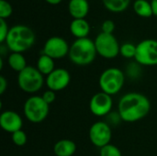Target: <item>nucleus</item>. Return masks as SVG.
I'll list each match as a JSON object with an SVG mask.
<instances>
[{
    "label": "nucleus",
    "instance_id": "nucleus-15",
    "mask_svg": "<svg viewBox=\"0 0 157 156\" xmlns=\"http://www.w3.org/2000/svg\"><path fill=\"white\" fill-rule=\"evenodd\" d=\"M70 32L76 39L87 38L90 32V25L85 18L73 19L70 23Z\"/></svg>",
    "mask_w": 157,
    "mask_h": 156
},
{
    "label": "nucleus",
    "instance_id": "nucleus-28",
    "mask_svg": "<svg viewBox=\"0 0 157 156\" xmlns=\"http://www.w3.org/2000/svg\"><path fill=\"white\" fill-rule=\"evenodd\" d=\"M7 87V81L4 76H0V94L3 95Z\"/></svg>",
    "mask_w": 157,
    "mask_h": 156
},
{
    "label": "nucleus",
    "instance_id": "nucleus-4",
    "mask_svg": "<svg viewBox=\"0 0 157 156\" xmlns=\"http://www.w3.org/2000/svg\"><path fill=\"white\" fill-rule=\"evenodd\" d=\"M124 81V73L119 68L110 67L102 72L99 76L98 85L102 92L113 96L122 89Z\"/></svg>",
    "mask_w": 157,
    "mask_h": 156
},
{
    "label": "nucleus",
    "instance_id": "nucleus-25",
    "mask_svg": "<svg viewBox=\"0 0 157 156\" xmlns=\"http://www.w3.org/2000/svg\"><path fill=\"white\" fill-rule=\"evenodd\" d=\"M9 28L6 19L0 18V42L4 43L6 40L7 34L9 32Z\"/></svg>",
    "mask_w": 157,
    "mask_h": 156
},
{
    "label": "nucleus",
    "instance_id": "nucleus-1",
    "mask_svg": "<svg viewBox=\"0 0 157 156\" xmlns=\"http://www.w3.org/2000/svg\"><path fill=\"white\" fill-rule=\"evenodd\" d=\"M151 110L149 98L136 92L124 95L119 102L118 111L120 119L125 122H136L145 118Z\"/></svg>",
    "mask_w": 157,
    "mask_h": 156
},
{
    "label": "nucleus",
    "instance_id": "nucleus-2",
    "mask_svg": "<svg viewBox=\"0 0 157 156\" xmlns=\"http://www.w3.org/2000/svg\"><path fill=\"white\" fill-rule=\"evenodd\" d=\"M35 42L33 30L25 25H16L10 28L5 41L7 49L12 52H24L29 50Z\"/></svg>",
    "mask_w": 157,
    "mask_h": 156
},
{
    "label": "nucleus",
    "instance_id": "nucleus-8",
    "mask_svg": "<svg viewBox=\"0 0 157 156\" xmlns=\"http://www.w3.org/2000/svg\"><path fill=\"white\" fill-rule=\"evenodd\" d=\"M135 61L144 66L157 65V40L147 39L136 45Z\"/></svg>",
    "mask_w": 157,
    "mask_h": 156
},
{
    "label": "nucleus",
    "instance_id": "nucleus-22",
    "mask_svg": "<svg viewBox=\"0 0 157 156\" xmlns=\"http://www.w3.org/2000/svg\"><path fill=\"white\" fill-rule=\"evenodd\" d=\"M99 156H122V154H121V150L117 146L109 143L100 148Z\"/></svg>",
    "mask_w": 157,
    "mask_h": 156
},
{
    "label": "nucleus",
    "instance_id": "nucleus-7",
    "mask_svg": "<svg viewBox=\"0 0 157 156\" xmlns=\"http://www.w3.org/2000/svg\"><path fill=\"white\" fill-rule=\"evenodd\" d=\"M95 41L97 52L105 59H114L120 54L121 45L113 34L100 32Z\"/></svg>",
    "mask_w": 157,
    "mask_h": 156
},
{
    "label": "nucleus",
    "instance_id": "nucleus-29",
    "mask_svg": "<svg viewBox=\"0 0 157 156\" xmlns=\"http://www.w3.org/2000/svg\"><path fill=\"white\" fill-rule=\"evenodd\" d=\"M152 8H153V14L154 16L157 17V0H152L151 1Z\"/></svg>",
    "mask_w": 157,
    "mask_h": 156
},
{
    "label": "nucleus",
    "instance_id": "nucleus-10",
    "mask_svg": "<svg viewBox=\"0 0 157 156\" xmlns=\"http://www.w3.org/2000/svg\"><path fill=\"white\" fill-rule=\"evenodd\" d=\"M70 46L68 42L62 37L53 36L49 38L42 50V53L50 56L53 60L62 59L69 54Z\"/></svg>",
    "mask_w": 157,
    "mask_h": 156
},
{
    "label": "nucleus",
    "instance_id": "nucleus-14",
    "mask_svg": "<svg viewBox=\"0 0 157 156\" xmlns=\"http://www.w3.org/2000/svg\"><path fill=\"white\" fill-rule=\"evenodd\" d=\"M68 11L74 19L85 18L89 12V3L87 0H70Z\"/></svg>",
    "mask_w": 157,
    "mask_h": 156
},
{
    "label": "nucleus",
    "instance_id": "nucleus-20",
    "mask_svg": "<svg viewBox=\"0 0 157 156\" xmlns=\"http://www.w3.org/2000/svg\"><path fill=\"white\" fill-rule=\"evenodd\" d=\"M102 2L104 6L113 13L123 12L131 4V0H102Z\"/></svg>",
    "mask_w": 157,
    "mask_h": 156
},
{
    "label": "nucleus",
    "instance_id": "nucleus-21",
    "mask_svg": "<svg viewBox=\"0 0 157 156\" xmlns=\"http://www.w3.org/2000/svg\"><path fill=\"white\" fill-rule=\"evenodd\" d=\"M120 54L127 59H132L135 58L136 55V45L131 43V42H126L123 43L121 46L120 49Z\"/></svg>",
    "mask_w": 157,
    "mask_h": 156
},
{
    "label": "nucleus",
    "instance_id": "nucleus-23",
    "mask_svg": "<svg viewBox=\"0 0 157 156\" xmlns=\"http://www.w3.org/2000/svg\"><path fill=\"white\" fill-rule=\"evenodd\" d=\"M11 140L13 143L17 146H24L28 141L27 134L24 131L20 130L11 134Z\"/></svg>",
    "mask_w": 157,
    "mask_h": 156
},
{
    "label": "nucleus",
    "instance_id": "nucleus-6",
    "mask_svg": "<svg viewBox=\"0 0 157 156\" xmlns=\"http://www.w3.org/2000/svg\"><path fill=\"white\" fill-rule=\"evenodd\" d=\"M50 105L47 104L41 96L29 97L24 104V115L32 123H40L49 115Z\"/></svg>",
    "mask_w": 157,
    "mask_h": 156
},
{
    "label": "nucleus",
    "instance_id": "nucleus-19",
    "mask_svg": "<svg viewBox=\"0 0 157 156\" xmlns=\"http://www.w3.org/2000/svg\"><path fill=\"white\" fill-rule=\"evenodd\" d=\"M133 10L142 17H150L154 16L151 2L147 0H136L133 3Z\"/></svg>",
    "mask_w": 157,
    "mask_h": 156
},
{
    "label": "nucleus",
    "instance_id": "nucleus-11",
    "mask_svg": "<svg viewBox=\"0 0 157 156\" xmlns=\"http://www.w3.org/2000/svg\"><path fill=\"white\" fill-rule=\"evenodd\" d=\"M113 107V100L111 96L104 93L98 92L95 94L89 102V109L91 113L97 117H103L108 115Z\"/></svg>",
    "mask_w": 157,
    "mask_h": 156
},
{
    "label": "nucleus",
    "instance_id": "nucleus-30",
    "mask_svg": "<svg viewBox=\"0 0 157 156\" xmlns=\"http://www.w3.org/2000/svg\"><path fill=\"white\" fill-rule=\"evenodd\" d=\"M48 4H50V5H53V6H55V5H58V4H60L63 0H45Z\"/></svg>",
    "mask_w": 157,
    "mask_h": 156
},
{
    "label": "nucleus",
    "instance_id": "nucleus-16",
    "mask_svg": "<svg viewBox=\"0 0 157 156\" xmlns=\"http://www.w3.org/2000/svg\"><path fill=\"white\" fill-rule=\"evenodd\" d=\"M53 152L56 156H73L76 152V144L68 139L60 140L54 144Z\"/></svg>",
    "mask_w": 157,
    "mask_h": 156
},
{
    "label": "nucleus",
    "instance_id": "nucleus-5",
    "mask_svg": "<svg viewBox=\"0 0 157 156\" xmlns=\"http://www.w3.org/2000/svg\"><path fill=\"white\" fill-rule=\"evenodd\" d=\"M44 84V75L31 65H28L17 74V85L19 88L29 94H34L40 91Z\"/></svg>",
    "mask_w": 157,
    "mask_h": 156
},
{
    "label": "nucleus",
    "instance_id": "nucleus-3",
    "mask_svg": "<svg viewBox=\"0 0 157 156\" xmlns=\"http://www.w3.org/2000/svg\"><path fill=\"white\" fill-rule=\"evenodd\" d=\"M95 41L89 38L76 39L70 46L69 58L76 65L85 66L92 63L97 57Z\"/></svg>",
    "mask_w": 157,
    "mask_h": 156
},
{
    "label": "nucleus",
    "instance_id": "nucleus-9",
    "mask_svg": "<svg viewBox=\"0 0 157 156\" xmlns=\"http://www.w3.org/2000/svg\"><path fill=\"white\" fill-rule=\"evenodd\" d=\"M88 135L91 143L98 148L109 144L112 138L110 126L104 121H97L93 123L89 129Z\"/></svg>",
    "mask_w": 157,
    "mask_h": 156
},
{
    "label": "nucleus",
    "instance_id": "nucleus-27",
    "mask_svg": "<svg viewBox=\"0 0 157 156\" xmlns=\"http://www.w3.org/2000/svg\"><path fill=\"white\" fill-rule=\"evenodd\" d=\"M41 97H42V98L44 99V101H45L47 104H49V105L52 104V103L54 102V100H55V97H56L55 92L52 91V90H50V89L46 90V91L42 94Z\"/></svg>",
    "mask_w": 157,
    "mask_h": 156
},
{
    "label": "nucleus",
    "instance_id": "nucleus-13",
    "mask_svg": "<svg viewBox=\"0 0 157 156\" xmlns=\"http://www.w3.org/2000/svg\"><path fill=\"white\" fill-rule=\"evenodd\" d=\"M0 126L5 131L12 134L21 130L23 126V120L20 115L16 111L6 110L0 115Z\"/></svg>",
    "mask_w": 157,
    "mask_h": 156
},
{
    "label": "nucleus",
    "instance_id": "nucleus-17",
    "mask_svg": "<svg viewBox=\"0 0 157 156\" xmlns=\"http://www.w3.org/2000/svg\"><path fill=\"white\" fill-rule=\"evenodd\" d=\"M36 68L40 71V73L42 75H49L52 72L55 70V63L54 60L51 58L50 56L42 53L38 61H37V66Z\"/></svg>",
    "mask_w": 157,
    "mask_h": 156
},
{
    "label": "nucleus",
    "instance_id": "nucleus-18",
    "mask_svg": "<svg viewBox=\"0 0 157 156\" xmlns=\"http://www.w3.org/2000/svg\"><path fill=\"white\" fill-rule=\"evenodd\" d=\"M7 62L9 67L13 71L17 73H20L28 66L24 55L20 52H11L10 55L8 56Z\"/></svg>",
    "mask_w": 157,
    "mask_h": 156
},
{
    "label": "nucleus",
    "instance_id": "nucleus-26",
    "mask_svg": "<svg viewBox=\"0 0 157 156\" xmlns=\"http://www.w3.org/2000/svg\"><path fill=\"white\" fill-rule=\"evenodd\" d=\"M101 29L102 31L101 32H104V33H108V34H112L114 29H115V24L112 20L110 19H107L105 20L102 25H101Z\"/></svg>",
    "mask_w": 157,
    "mask_h": 156
},
{
    "label": "nucleus",
    "instance_id": "nucleus-24",
    "mask_svg": "<svg viewBox=\"0 0 157 156\" xmlns=\"http://www.w3.org/2000/svg\"><path fill=\"white\" fill-rule=\"evenodd\" d=\"M13 13V7L6 0H0V18H8Z\"/></svg>",
    "mask_w": 157,
    "mask_h": 156
},
{
    "label": "nucleus",
    "instance_id": "nucleus-12",
    "mask_svg": "<svg viewBox=\"0 0 157 156\" xmlns=\"http://www.w3.org/2000/svg\"><path fill=\"white\" fill-rule=\"evenodd\" d=\"M71 81L70 73L64 68H55L49 75L46 76L45 83L48 89L54 92L62 91L65 89Z\"/></svg>",
    "mask_w": 157,
    "mask_h": 156
}]
</instances>
